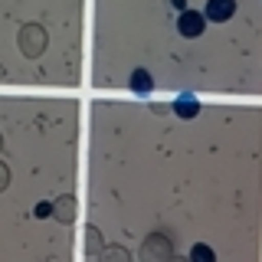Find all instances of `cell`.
<instances>
[{"label":"cell","mask_w":262,"mask_h":262,"mask_svg":"<svg viewBox=\"0 0 262 262\" xmlns=\"http://www.w3.org/2000/svg\"><path fill=\"white\" fill-rule=\"evenodd\" d=\"M151 89H154V82H151V76H147V69H135V72H131V92L147 95Z\"/></svg>","instance_id":"cell-5"},{"label":"cell","mask_w":262,"mask_h":262,"mask_svg":"<svg viewBox=\"0 0 262 262\" xmlns=\"http://www.w3.org/2000/svg\"><path fill=\"white\" fill-rule=\"evenodd\" d=\"M20 46L27 49L30 56H39V49H43V33H39V27H27L20 33Z\"/></svg>","instance_id":"cell-3"},{"label":"cell","mask_w":262,"mask_h":262,"mask_svg":"<svg viewBox=\"0 0 262 262\" xmlns=\"http://www.w3.org/2000/svg\"><path fill=\"white\" fill-rule=\"evenodd\" d=\"M203 27H207V16L203 13H193V10H180V20H177V30H180V36H200Z\"/></svg>","instance_id":"cell-1"},{"label":"cell","mask_w":262,"mask_h":262,"mask_svg":"<svg viewBox=\"0 0 262 262\" xmlns=\"http://www.w3.org/2000/svg\"><path fill=\"white\" fill-rule=\"evenodd\" d=\"M4 187H7V167L0 164V190H4Z\"/></svg>","instance_id":"cell-9"},{"label":"cell","mask_w":262,"mask_h":262,"mask_svg":"<svg viewBox=\"0 0 262 262\" xmlns=\"http://www.w3.org/2000/svg\"><path fill=\"white\" fill-rule=\"evenodd\" d=\"M193 259H210L213 262V249H207V246H196V249H193Z\"/></svg>","instance_id":"cell-8"},{"label":"cell","mask_w":262,"mask_h":262,"mask_svg":"<svg viewBox=\"0 0 262 262\" xmlns=\"http://www.w3.org/2000/svg\"><path fill=\"white\" fill-rule=\"evenodd\" d=\"M174 112L180 115V118H193L196 112H200V102L187 92V95H177V102H174Z\"/></svg>","instance_id":"cell-4"},{"label":"cell","mask_w":262,"mask_h":262,"mask_svg":"<svg viewBox=\"0 0 262 262\" xmlns=\"http://www.w3.org/2000/svg\"><path fill=\"white\" fill-rule=\"evenodd\" d=\"M69 207H72V200L66 196V200H59V203H56V213H59L62 220H72V210H69Z\"/></svg>","instance_id":"cell-6"},{"label":"cell","mask_w":262,"mask_h":262,"mask_svg":"<svg viewBox=\"0 0 262 262\" xmlns=\"http://www.w3.org/2000/svg\"><path fill=\"white\" fill-rule=\"evenodd\" d=\"M233 13H236V0H210L207 10H203V16L210 23H226Z\"/></svg>","instance_id":"cell-2"},{"label":"cell","mask_w":262,"mask_h":262,"mask_svg":"<svg viewBox=\"0 0 262 262\" xmlns=\"http://www.w3.org/2000/svg\"><path fill=\"white\" fill-rule=\"evenodd\" d=\"M53 213H56L53 203H36V216H53Z\"/></svg>","instance_id":"cell-7"},{"label":"cell","mask_w":262,"mask_h":262,"mask_svg":"<svg viewBox=\"0 0 262 262\" xmlns=\"http://www.w3.org/2000/svg\"><path fill=\"white\" fill-rule=\"evenodd\" d=\"M170 4H174L177 10H187V0H170Z\"/></svg>","instance_id":"cell-10"}]
</instances>
